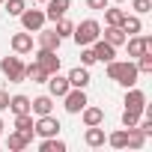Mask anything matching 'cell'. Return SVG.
Returning <instances> with one entry per match:
<instances>
[{
	"label": "cell",
	"instance_id": "obj_1",
	"mask_svg": "<svg viewBox=\"0 0 152 152\" xmlns=\"http://www.w3.org/2000/svg\"><path fill=\"white\" fill-rule=\"evenodd\" d=\"M107 66V78L110 81H116L119 87H137V78H140V72H137V66H134V60H125V63H119V60H110V63H104Z\"/></svg>",
	"mask_w": 152,
	"mask_h": 152
},
{
	"label": "cell",
	"instance_id": "obj_2",
	"mask_svg": "<svg viewBox=\"0 0 152 152\" xmlns=\"http://www.w3.org/2000/svg\"><path fill=\"white\" fill-rule=\"evenodd\" d=\"M99 36H102V24H99L96 18H87V21H81V24H75V30H72V39L78 42V48L93 45Z\"/></svg>",
	"mask_w": 152,
	"mask_h": 152
},
{
	"label": "cell",
	"instance_id": "obj_3",
	"mask_svg": "<svg viewBox=\"0 0 152 152\" xmlns=\"http://www.w3.org/2000/svg\"><path fill=\"white\" fill-rule=\"evenodd\" d=\"M0 72L6 75L9 84H21L24 81V60L15 54V57H3L0 60Z\"/></svg>",
	"mask_w": 152,
	"mask_h": 152
},
{
	"label": "cell",
	"instance_id": "obj_4",
	"mask_svg": "<svg viewBox=\"0 0 152 152\" xmlns=\"http://www.w3.org/2000/svg\"><path fill=\"white\" fill-rule=\"evenodd\" d=\"M18 18H21V27H24L27 33H39V30L45 27V21H48V18H45V9H24Z\"/></svg>",
	"mask_w": 152,
	"mask_h": 152
},
{
	"label": "cell",
	"instance_id": "obj_5",
	"mask_svg": "<svg viewBox=\"0 0 152 152\" xmlns=\"http://www.w3.org/2000/svg\"><path fill=\"white\" fill-rule=\"evenodd\" d=\"M33 131H36L39 137H57V134H60V119H57L54 113L36 116V122H33Z\"/></svg>",
	"mask_w": 152,
	"mask_h": 152
},
{
	"label": "cell",
	"instance_id": "obj_6",
	"mask_svg": "<svg viewBox=\"0 0 152 152\" xmlns=\"http://www.w3.org/2000/svg\"><path fill=\"white\" fill-rule=\"evenodd\" d=\"M125 45H128V60H137L140 54L152 51V36H140V33H134V36L125 39Z\"/></svg>",
	"mask_w": 152,
	"mask_h": 152
},
{
	"label": "cell",
	"instance_id": "obj_7",
	"mask_svg": "<svg viewBox=\"0 0 152 152\" xmlns=\"http://www.w3.org/2000/svg\"><path fill=\"white\" fill-rule=\"evenodd\" d=\"M84 104H87V93L78 90V87H72V90L63 96V107H66V113H81Z\"/></svg>",
	"mask_w": 152,
	"mask_h": 152
},
{
	"label": "cell",
	"instance_id": "obj_8",
	"mask_svg": "<svg viewBox=\"0 0 152 152\" xmlns=\"http://www.w3.org/2000/svg\"><path fill=\"white\" fill-rule=\"evenodd\" d=\"M33 63H39L48 75H54V72H60V57H57V51H45V48H36V57H33Z\"/></svg>",
	"mask_w": 152,
	"mask_h": 152
},
{
	"label": "cell",
	"instance_id": "obj_9",
	"mask_svg": "<svg viewBox=\"0 0 152 152\" xmlns=\"http://www.w3.org/2000/svg\"><path fill=\"white\" fill-rule=\"evenodd\" d=\"M45 84H48V96H51V99H63V96L72 90V87H69V78H63L60 72L48 75V81H45Z\"/></svg>",
	"mask_w": 152,
	"mask_h": 152
},
{
	"label": "cell",
	"instance_id": "obj_10",
	"mask_svg": "<svg viewBox=\"0 0 152 152\" xmlns=\"http://www.w3.org/2000/svg\"><path fill=\"white\" fill-rule=\"evenodd\" d=\"M9 45H12V51H15L18 57H24V54H33V33L21 30V33H15V36L9 39Z\"/></svg>",
	"mask_w": 152,
	"mask_h": 152
},
{
	"label": "cell",
	"instance_id": "obj_11",
	"mask_svg": "<svg viewBox=\"0 0 152 152\" xmlns=\"http://www.w3.org/2000/svg\"><path fill=\"white\" fill-rule=\"evenodd\" d=\"M90 48H93V54H96V63H110V60L116 57V48H113L110 42H104L102 36H99Z\"/></svg>",
	"mask_w": 152,
	"mask_h": 152
},
{
	"label": "cell",
	"instance_id": "obj_12",
	"mask_svg": "<svg viewBox=\"0 0 152 152\" xmlns=\"http://www.w3.org/2000/svg\"><path fill=\"white\" fill-rule=\"evenodd\" d=\"M84 143H87L90 149H99V146H104V143H107V134H104V128H102V125H87V131H84Z\"/></svg>",
	"mask_w": 152,
	"mask_h": 152
},
{
	"label": "cell",
	"instance_id": "obj_13",
	"mask_svg": "<svg viewBox=\"0 0 152 152\" xmlns=\"http://www.w3.org/2000/svg\"><path fill=\"white\" fill-rule=\"evenodd\" d=\"M66 78H69V87L87 90V87H90V69H87V66H75V69L66 75Z\"/></svg>",
	"mask_w": 152,
	"mask_h": 152
},
{
	"label": "cell",
	"instance_id": "obj_14",
	"mask_svg": "<svg viewBox=\"0 0 152 152\" xmlns=\"http://www.w3.org/2000/svg\"><path fill=\"white\" fill-rule=\"evenodd\" d=\"M36 39H39V48H45V51H60V45H63V39L57 36V30H45V27L39 30Z\"/></svg>",
	"mask_w": 152,
	"mask_h": 152
},
{
	"label": "cell",
	"instance_id": "obj_15",
	"mask_svg": "<svg viewBox=\"0 0 152 152\" xmlns=\"http://www.w3.org/2000/svg\"><path fill=\"white\" fill-rule=\"evenodd\" d=\"M45 3H48V9H45V18H48V21H57V18H63V15L69 12L72 0H45Z\"/></svg>",
	"mask_w": 152,
	"mask_h": 152
},
{
	"label": "cell",
	"instance_id": "obj_16",
	"mask_svg": "<svg viewBox=\"0 0 152 152\" xmlns=\"http://www.w3.org/2000/svg\"><path fill=\"white\" fill-rule=\"evenodd\" d=\"M125 107H131V110H140V113H143V107H146V93H143V90H137V87H128V93H125Z\"/></svg>",
	"mask_w": 152,
	"mask_h": 152
},
{
	"label": "cell",
	"instance_id": "obj_17",
	"mask_svg": "<svg viewBox=\"0 0 152 152\" xmlns=\"http://www.w3.org/2000/svg\"><path fill=\"white\" fill-rule=\"evenodd\" d=\"M54 110V99L51 96H36V99H30V113L33 116H45V113H51Z\"/></svg>",
	"mask_w": 152,
	"mask_h": 152
},
{
	"label": "cell",
	"instance_id": "obj_18",
	"mask_svg": "<svg viewBox=\"0 0 152 152\" xmlns=\"http://www.w3.org/2000/svg\"><path fill=\"white\" fill-rule=\"evenodd\" d=\"M33 122H36V119H33V113H18V116H15V131H21L30 143H33V137H36Z\"/></svg>",
	"mask_w": 152,
	"mask_h": 152
},
{
	"label": "cell",
	"instance_id": "obj_19",
	"mask_svg": "<svg viewBox=\"0 0 152 152\" xmlns=\"http://www.w3.org/2000/svg\"><path fill=\"white\" fill-rule=\"evenodd\" d=\"M81 119H84V125H102V122H104V110H102V107H93V104L87 102L84 110H81Z\"/></svg>",
	"mask_w": 152,
	"mask_h": 152
},
{
	"label": "cell",
	"instance_id": "obj_20",
	"mask_svg": "<svg viewBox=\"0 0 152 152\" xmlns=\"http://www.w3.org/2000/svg\"><path fill=\"white\" fill-rule=\"evenodd\" d=\"M24 81H33V84H45V81H48V72H45L39 63H24Z\"/></svg>",
	"mask_w": 152,
	"mask_h": 152
},
{
	"label": "cell",
	"instance_id": "obj_21",
	"mask_svg": "<svg viewBox=\"0 0 152 152\" xmlns=\"http://www.w3.org/2000/svg\"><path fill=\"white\" fill-rule=\"evenodd\" d=\"M102 39H104V42H110L113 48H119V45H125V39H128V36H125V30H122V27H110V24H107V27H104V33H102Z\"/></svg>",
	"mask_w": 152,
	"mask_h": 152
},
{
	"label": "cell",
	"instance_id": "obj_22",
	"mask_svg": "<svg viewBox=\"0 0 152 152\" xmlns=\"http://www.w3.org/2000/svg\"><path fill=\"white\" fill-rule=\"evenodd\" d=\"M30 146V140L21 134V131H9V137H6V149L9 152H21V149H27Z\"/></svg>",
	"mask_w": 152,
	"mask_h": 152
},
{
	"label": "cell",
	"instance_id": "obj_23",
	"mask_svg": "<svg viewBox=\"0 0 152 152\" xmlns=\"http://www.w3.org/2000/svg\"><path fill=\"white\" fill-rule=\"evenodd\" d=\"M9 110H12L15 116H18V113H30V99L21 96V93H18V96H9Z\"/></svg>",
	"mask_w": 152,
	"mask_h": 152
},
{
	"label": "cell",
	"instance_id": "obj_24",
	"mask_svg": "<svg viewBox=\"0 0 152 152\" xmlns=\"http://www.w3.org/2000/svg\"><path fill=\"white\" fill-rule=\"evenodd\" d=\"M102 12H104V24H110V27H119V24H122V18H125V9H113L110 3H107Z\"/></svg>",
	"mask_w": 152,
	"mask_h": 152
},
{
	"label": "cell",
	"instance_id": "obj_25",
	"mask_svg": "<svg viewBox=\"0 0 152 152\" xmlns=\"http://www.w3.org/2000/svg\"><path fill=\"white\" fill-rule=\"evenodd\" d=\"M119 27L125 30V36H134V33H140V30H143L140 15H128V12H125V18H122V24H119Z\"/></svg>",
	"mask_w": 152,
	"mask_h": 152
},
{
	"label": "cell",
	"instance_id": "obj_26",
	"mask_svg": "<svg viewBox=\"0 0 152 152\" xmlns=\"http://www.w3.org/2000/svg\"><path fill=\"white\" fill-rule=\"evenodd\" d=\"M39 152H66V143L60 137H42L39 140Z\"/></svg>",
	"mask_w": 152,
	"mask_h": 152
},
{
	"label": "cell",
	"instance_id": "obj_27",
	"mask_svg": "<svg viewBox=\"0 0 152 152\" xmlns=\"http://www.w3.org/2000/svg\"><path fill=\"white\" fill-rule=\"evenodd\" d=\"M128 131V149H143V143H146V134L137 128V125H131V128H125Z\"/></svg>",
	"mask_w": 152,
	"mask_h": 152
},
{
	"label": "cell",
	"instance_id": "obj_28",
	"mask_svg": "<svg viewBox=\"0 0 152 152\" xmlns=\"http://www.w3.org/2000/svg\"><path fill=\"white\" fill-rule=\"evenodd\" d=\"M3 9L9 18H18L24 9H27V0H3Z\"/></svg>",
	"mask_w": 152,
	"mask_h": 152
},
{
	"label": "cell",
	"instance_id": "obj_29",
	"mask_svg": "<svg viewBox=\"0 0 152 152\" xmlns=\"http://www.w3.org/2000/svg\"><path fill=\"white\" fill-rule=\"evenodd\" d=\"M54 24H57L54 30H57V36H60V39H69V36H72V30H75V24H72L66 15H63V18H57Z\"/></svg>",
	"mask_w": 152,
	"mask_h": 152
},
{
	"label": "cell",
	"instance_id": "obj_30",
	"mask_svg": "<svg viewBox=\"0 0 152 152\" xmlns=\"http://www.w3.org/2000/svg\"><path fill=\"white\" fill-rule=\"evenodd\" d=\"M134 66H137V72H140V75H152V51L140 54V57L134 60Z\"/></svg>",
	"mask_w": 152,
	"mask_h": 152
},
{
	"label": "cell",
	"instance_id": "obj_31",
	"mask_svg": "<svg viewBox=\"0 0 152 152\" xmlns=\"http://www.w3.org/2000/svg\"><path fill=\"white\" fill-rule=\"evenodd\" d=\"M107 143H110L113 149H125V146H128V131L122 128V131H113V134H107Z\"/></svg>",
	"mask_w": 152,
	"mask_h": 152
},
{
	"label": "cell",
	"instance_id": "obj_32",
	"mask_svg": "<svg viewBox=\"0 0 152 152\" xmlns=\"http://www.w3.org/2000/svg\"><path fill=\"white\" fill-rule=\"evenodd\" d=\"M140 116H143L140 110H131V107H125V110H122V128H131V125H137V122H140Z\"/></svg>",
	"mask_w": 152,
	"mask_h": 152
},
{
	"label": "cell",
	"instance_id": "obj_33",
	"mask_svg": "<svg viewBox=\"0 0 152 152\" xmlns=\"http://www.w3.org/2000/svg\"><path fill=\"white\" fill-rule=\"evenodd\" d=\"M131 9H134V15H146V12H152V0H131Z\"/></svg>",
	"mask_w": 152,
	"mask_h": 152
},
{
	"label": "cell",
	"instance_id": "obj_34",
	"mask_svg": "<svg viewBox=\"0 0 152 152\" xmlns=\"http://www.w3.org/2000/svg\"><path fill=\"white\" fill-rule=\"evenodd\" d=\"M93 63H96V54H93V48H90V45H84V48H81V66H87V69H90Z\"/></svg>",
	"mask_w": 152,
	"mask_h": 152
},
{
	"label": "cell",
	"instance_id": "obj_35",
	"mask_svg": "<svg viewBox=\"0 0 152 152\" xmlns=\"http://www.w3.org/2000/svg\"><path fill=\"white\" fill-rule=\"evenodd\" d=\"M107 3H110V0H87V6H90V9H96V12H102Z\"/></svg>",
	"mask_w": 152,
	"mask_h": 152
},
{
	"label": "cell",
	"instance_id": "obj_36",
	"mask_svg": "<svg viewBox=\"0 0 152 152\" xmlns=\"http://www.w3.org/2000/svg\"><path fill=\"white\" fill-rule=\"evenodd\" d=\"M3 110H9V93L0 90V113H3Z\"/></svg>",
	"mask_w": 152,
	"mask_h": 152
},
{
	"label": "cell",
	"instance_id": "obj_37",
	"mask_svg": "<svg viewBox=\"0 0 152 152\" xmlns=\"http://www.w3.org/2000/svg\"><path fill=\"white\" fill-rule=\"evenodd\" d=\"M3 128H6V125H3V119H0V134H3Z\"/></svg>",
	"mask_w": 152,
	"mask_h": 152
},
{
	"label": "cell",
	"instance_id": "obj_38",
	"mask_svg": "<svg viewBox=\"0 0 152 152\" xmlns=\"http://www.w3.org/2000/svg\"><path fill=\"white\" fill-rule=\"evenodd\" d=\"M110 3H125V0H110Z\"/></svg>",
	"mask_w": 152,
	"mask_h": 152
},
{
	"label": "cell",
	"instance_id": "obj_39",
	"mask_svg": "<svg viewBox=\"0 0 152 152\" xmlns=\"http://www.w3.org/2000/svg\"><path fill=\"white\" fill-rule=\"evenodd\" d=\"M33 3H45V0H33Z\"/></svg>",
	"mask_w": 152,
	"mask_h": 152
},
{
	"label": "cell",
	"instance_id": "obj_40",
	"mask_svg": "<svg viewBox=\"0 0 152 152\" xmlns=\"http://www.w3.org/2000/svg\"><path fill=\"white\" fill-rule=\"evenodd\" d=\"M0 6H3V0H0Z\"/></svg>",
	"mask_w": 152,
	"mask_h": 152
}]
</instances>
